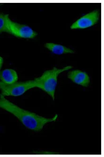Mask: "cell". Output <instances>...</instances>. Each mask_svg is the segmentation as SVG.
<instances>
[{
  "label": "cell",
  "mask_w": 104,
  "mask_h": 157,
  "mask_svg": "<svg viewBox=\"0 0 104 157\" xmlns=\"http://www.w3.org/2000/svg\"><path fill=\"white\" fill-rule=\"evenodd\" d=\"M8 14H4L2 13H0V34L3 32L7 33V19Z\"/></svg>",
  "instance_id": "9c48e42d"
},
{
  "label": "cell",
  "mask_w": 104,
  "mask_h": 157,
  "mask_svg": "<svg viewBox=\"0 0 104 157\" xmlns=\"http://www.w3.org/2000/svg\"><path fill=\"white\" fill-rule=\"evenodd\" d=\"M18 80V74L13 69H8L3 71L0 70V80L2 82L11 84L17 82Z\"/></svg>",
  "instance_id": "52a82bcc"
},
{
  "label": "cell",
  "mask_w": 104,
  "mask_h": 157,
  "mask_svg": "<svg viewBox=\"0 0 104 157\" xmlns=\"http://www.w3.org/2000/svg\"><path fill=\"white\" fill-rule=\"evenodd\" d=\"M7 33L12 34L16 37L24 39H33L38 34L30 27L24 25H21L13 21L9 16L7 19Z\"/></svg>",
  "instance_id": "277c9868"
},
{
  "label": "cell",
  "mask_w": 104,
  "mask_h": 157,
  "mask_svg": "<svg viewBox=\"0 0 104 157\" xmlns=\"http://www.w3.org/2000/svg\"><path fill=\"white\" fill-rule=\"evenodd\" d=\"M0 108L11 113L27 128L35 132H39L45 124L56 121L58 115L56 114L53 118H47L31 113L18 107L7 100L2 95H0Z\"/></svg>",
  "instance_id": "6da1fadb"
},
{
  "label": "cell",
  "mask_w": 104,
  "mask_h": 157,
  "mask_svg": "<svg viewBox=\"0 0 104 157\" xmlns=\"http://www.w3.org/2000/svg\"><path fill=\"white\" fill-rule=\"evenodd\" d=\"M33 153L36 155H59V153L54 152L48 151H35Z\"/></svg>",
  "instance_id": "30bf717a"
},
{
  "label": "cell",
  "mask_w": 104,
  "mask_h": 157,
  "mask_svg": "<svg viewBox=\"0 0 104 157\" xmlns=\"http://www.w3.org/2000/svg\"><path fill=\"white\" fill-rule=\"evenodd\" d=\"M72 68L71 66H66L62 69L55 67L52 70L46 71L40 77L34 79L36 87L45 91L54 100L58 75L62 72L69 70Z\"/></svg>",
  "instance_id": "7a4b0ae2"
},
{
  "label": "cell",
  "mask_w": 104,
  "mask_h": 157,
  "mask_svg": "<svg viewBox=\"0 0 104 157\" xmlns=\"http://www.w3.org/2000/svg\"><path fill=\"white\" fill-rule=\"evenodd\" d=\"M100 14L98 10H94L81 17L70 26L71 29H83L91 27L99 22Z\"/></svg>",
  "instance_id": "5b68a950"
},
{
  "label": "cell",
  "mask_w": 104,
  "mask_h": 157,
  "mask_svg": "<svg viewBox=\"0 0 104 157\" xmlns=\"http://www.w3.org/2000/svg\"><path fill=\"white\" fill-rule=\"evenodd\" d=\"M45 48H47L52 53L57 55L74 53L73 50L65 47L64 46L54 43H46L45 45Z\"/></svg>",
  "instance_id": "ba28073f"
},
{
  "label": "cell",
  "mask_w": 104,
  "mask_h": 157,
  "mask_svg": "<svg viewBox=\"0 0 104 157\" xmlns=\"http://www.w3.org/2000/svg\"><path fill=\"white\" fill-rule=\"evenodd\" d=\"M67 77L76 84L83 87H88L90 82V78L87 73L78 70L69 71Z\"/></svg>",
  "instance_id": "8992f818"
},
{
  "label": "cell",
  "mask_w": 104,
  "mask_h": 157,
  "mask_svg": "<svg viewBox=\"0 0 104 157\" xmlns=\"http://www.w3.org/2000/svg\"><path fill=\"white\" fill-rule=\"evenodd\" d=\"M36 87L34 80L24 82H15L7 84L0 81V90L3 96L17 97L22 95L31 89Z\"/></svg>",
  "instance_id": "3957f363"
},
{
  "label": "cell",
  "mask_w": 104,
  "mask_h": 157,
  "mask_svg": "<svg viewBox=\"0 0 104 157\" xmlns=\"http://www.w3.org/2000/svg\"><path fill=\"white\" fill-rule=\"evenodd\" d=\"M3 64V59L1 56H0V70H1L2 68Z\"/></svg>",
  "instance_id": "8fae6325"
}]
</instances>
